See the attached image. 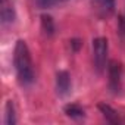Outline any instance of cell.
I'll return each mask as SVG.
<instances>
[{
	"label": "cell",
	"mask_w": 125,
	"mask_h": 125,
	"mask_svg": "<svg viewBox=\"0 0 125 125\" xmlns=\"http://www.w3.org/2000/svg\"><path fill=\"white\" fill-rule=\"evenodd\" d=\"M13 65L18 80L22 85H30L34 81V66L31 53L24 40H18L13 52Z\"/></svg>",
	"instance_id": "cell-1"
},
{
	"label": "cell",
	"mask_w": 125,
	"mask_h": 125,
	"mask_svg": "<svg viewBox=\"0 0 125 125\" xmlns=\"http://www.w3.org/2000/svg\"><path fill=\"white\" fill-rule=\"evenodd\" d=\"M107 52H109V44L107 40L103 37L94 38L93 40V54H94V65L99 72H102L107 63Z\"/></svg>",
	"instance_id": "cell-2"
},
{
	"label": "cell",
	"mask_w": 125,
	"mask_h": 125,
	"mask_svg": "<svg viewBox=\"0 0 125 125\" xmlns=\"http://www.w3.org/2000/svg\"><path fill=\"white\" fill-rule=\"evenodd\" d=\"M121 77H122V66L119 62L112 60L109 62V88L113 93L121 91Z\"/></svg>",
	"instance_id": "cell-3"
},
{
	"label": "cell",
	"mask_w": 125,
	"mask_h": 125,
	"mask_svg": "<svg viewBox=\"0 0 125 125\" xmlns=\"http://www.w3.org/2000/svg\"><path fill=\"white\" fill-rule=\"evenodd\" d=\"M91 6L100 18H107L115 10V0H91Z\"/></svg>",
	"instance_id": "cell-4"
},
{
	"label": "cell",
	"mask_w": 125,
	"mask_h": 125,
	"mask_svg": "<svg viewBox=\"0 0 125 125\" xmlns=\"http://www.w3.org/2000/svg\"><path fill=\"white\" fill-rule=\"evenodd\" d=\"M56 90L60 97H65L71 93V77L66 71H60L56 75Z\"/></svg>",
	"instance_id": "cell-5"
},
{
	"label": "cell",
	"mask_w": 125,
	"mask_h": 125,
	"mask_svg": "<svg viewBox=\"0 0 125 125\" xmlns=\"http://www.w3.org/2000/svg\"><path fill=\"white\" fill-rule=\"evenodd\" d=\"M0 18H2V24L13 22L15 10H13L12 3L9 0H0Z\"/></svg>",
	"instance_id": "cell-6"
},
{
	"label": "cell",
	"mask_w": 125,
	"mask_h": 125,
	"mask_svg": "<svg viewBox=\"0 0 125 125\" xmlns=\"http://www.w3.org/2000/svg\"><path fill=\"white\" fill-rule=\"evenodd\" d=\"M99 109L102 110V113H103V116L106 118V121H109V122H112V124H116V122L119 121V119H118L116 110H113L109 104L102 103V104H99Z\"/></svg>",
	"instance_id": "cell-7"
},
{
	"label": "cell",
	"mask_w": 125,
	"mask_h": 125,
	"mask_svg": "<svg viewBox=\"0 0 125 125\" xmlns=\"http://www.w3.org/2000/svg\"><path fill=\"white\" fill-rule=\"evenodd\" d=\"M65 113H66L68 116L74 118V119H81V118H84V110H83L80 106H77V104H68V106L65 107Z\"/></svg>",
	"instance_id": "cell-8"
},
{
	"label": "cell",
	"mask_w": 125,
	"mask_h": 125,
	"mask_svg": "<svg viewBox=\"0 0 125 125\" xmlns=\"http://www.w3.org/2000/svg\"><path fill=\"white\" fill-rule=\"evenodd\" d=\"M6 125H15L16 124V116H15V107L12 102L6 103V118H5Z\"/></svg>",
	"instance_id": "cell-9"
},
{
	"label": "cell",
	"mask_w": 125,
	"mask_h": 125,
	"mask_svg": "<svg viewBox=\"0 0 125 125\" xmlns=\"http://www.w3.org/2000/svg\"><path fill=\"white\" fill-rule=\"evenodd\" d=\"M65 2H68V0H35V3L40 9H52V8L62 5Z\"/></svg>",
	"instance_id": "cell-10"
},
{
	"label": "cell",
	"mask_w": 125,
	"mask_h": 125,
	"mask_svg": "<svg viewBox=\"0 0 125 125\" xmlns=\"http://www.w3.org/2000/svg\"><path fill=\"white\" fill-rule=\"evenodd\" d=\"M43 27H44L46 32H49V34L53 32V24H52V18L50 16H43Z\"/></svg>",
	"instance_id": "cell-11"
}]
</instances>
